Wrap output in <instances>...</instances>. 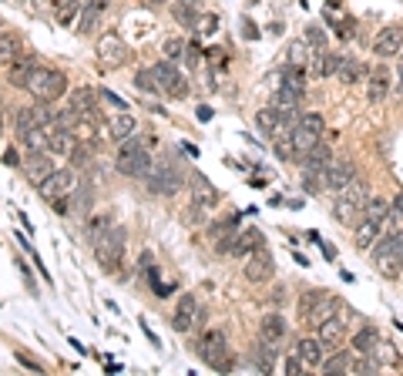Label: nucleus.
I'll use <instances>...</instances> for the list:
<instances>
[{
	"label": "nucleus",
	"instance_id": "nucleus-13",
	"mask_svg": "<svg viewBox=\"0 0 403 376\" xmlns=\"http://www.w3.org/2000/svg\"><path fill=\"white\" fill-rule=\"evenodd\" d=\"M195 319H199V299H195V293H182V299L175 303V313L168 319V326L175 333H189L195 326Z\"/></svg>",
	"mask_w": 403,
	"mask_h": 376
},
{
	"label": "nucleus",
	"instance_id": "nucleus-9",
	"mask_svg": "<svg viewBox=\"0 0 403 376\" xmlns=\"http://www.w3.org/2000/svg\"><path fill=\"white\" fill-rule=\"evenodd\" d=\"M152 74H155V81H158V88L165 94H172V98H185L189 94V81H185V74L172 64V61H158L152 68Z\"/></svg>",
	"mask_w": 403,
	"mask_h": 376
},
{
	"label": "nucleus",
	"instance_id": "nucleus-35",
	"mask_svg": "<svg viewBox=\"0 0 403 376\" xmlns=\"http://www.w3.org/2000/svg\"><path fill=\"white\" fill-rule=\"evenodd\" d=\"M283 88H289V91H296V94H303V98H306V68H293V64H286Z\"/></svg>",
	"mask_w": 403,
	"mask_h": 376
},
{
	"label": "nucleus",
	"instance_id": "nucleus-24",
	"mask_svg": "<svg viewBox=\"0 0 403 376\" xmlns=\"http://www.w3.org/2000/svg\"><path fill=\"white\" fill-rule=\"evenodd\" d=\"M286 333H289V326H286L283 313H269V316H262V323H259V336H262V340L283 343Z\"/></svg>",
	"mask_w": 403,
	"mask_h": 376
},
{
	"label": "nucleus",
	"instance_id": "nucleus-56",
	"mask_svg": "<svg viewBox=\"0 0 403 376\" xmlns=\"http://www.w3.org/2000/svg\"><path fill=\"white\" fill-rule=\"evenodd\" d=\"M397 78H400V81H397V88H400V91H403V70H400V74H397Z\"/></svg>",
	"mask_w": 403,
	"mask_h": 376
},
{
	"label": "nucleus",
	"instance_id": "nucleus-54",
	"mask_svg": "<svg viewBox=\"0 0 403 376\" xmlns=\"http://www.w3.org/2000/svg\"><path fill=\"white\" fill-rule=\"evenodd\" d=\"M199 27H202V31H205V34H212L215 27H219V21H215L212 14H209V17H205V24H199Z\"/></svg>",
	"mask_w": 403,
	"mask_h": 376
},
{
	"label": "nucleus",
	"instance_id": "nucleus-38",
	"mask_svg": "<svg viewBox=\"0 0 403 376\" xmlns=\"http://www.w3.org/2000/svg\"><path fill=\"white\" fill-rule=\"evenodd\" d=\"M91 155H95V148H91V141L88 138H78L71 145V152H68V158H71L74 168H88L91 164Z\"/></svg>",
	"mask_w": 403,
	"mask_h": 376
},
{
	"label": "nucleus",
	"instance_id": "nucleus-41",
	"mask_svg": "<svg viewBox=\"0 0 403 376\" xmlns=\"http://www.w3.org/2000/svg\"><path fill=\"white\" fill-rule=\"evenodd\" d=\"M182 222L192 225V229H199V225L209 222V209H205V205H199V202H192L189 209H185V215H182Z\"/></svg>",
	"mask_w": 403,
	"mask_h": 376
},
{
	"label": "nucleus",
	"instance_id": "nucleus-39",
	"mask_svg": "<svg viewBox=\"0 0 403 376\" xmlns=\"http://www.w3.org/2000/svg\"><path fill=\"white\" fill-rule=\"evenodd\" d=\"M21 58V44H17V37L7 34V31H0V64H11V61Z\"/></svg>",
	"mask_w": 403,
	"mask_h": 376
},
{
	"label": "nucleus",
	"instance_id": "nucleus-3",
	"mask_svg": "<svg viewBox=\"0 0 403 376\" xmlns=\"http://www.w3.org/2000/svg\"><path fill=\"white\" fill-rule=\"evenodd\" d=\"M373 266H377L380 276H403V232H387L377 239V246H373Z\"/></svg>",
	"mask_w": 403,
	"mask_h": 376
},
{
	"label": "nucleus",
	"instance_id": "nucleus-49",
	"mask_svg": "<svg viewBox=\"0 0 403 376\" xmlns=\"http://www.w3.org/2000/svg\"><path fill=\"white\" fill-rule=\"evenodd\" d=\"M101 98H105L111 108H118V111H128V101H125V98H118L115 91H101Z\"/></svg>",
	"mask_w": 403,
	"mask_h": 376
},
{
	"label": "nucleus",
	"instance_id": "nucleus-36",
	"mask_svg": "<svg viewBox=\"0 0 403 376\" xmlns=\"http://www.w3.org/2000/svg\"><path fill=\"white\" fill-rule=\"evenodd\" d=\"M256 125H259L262 131H269V135H276V131L283 128V111L276 105H269V108H262L259 115H256Z\"/></svg>",
	"mask_w": 403,
	"mask_h": 376
},
{
	"label": "nucleus",
	"instance_id": "nucleus-37",
	"mask_svg": "<svg viewBox=\"0 0 403 376\" xmlns=\"http://www.w3.org/2000/svg\"><path fill=\"white\" fill-rule=\"evenodd\" d=\"M108 0H95V4H88L81 14V24H78V34H91L95 31V24L101 21V11H105Z\"/></svg>",
	"mask_w": 403,
	"mask_h": 376
},
{
	"label": "nucleus",
	"instance_id": "nucleus-33",
	"mask_svg": "<svg viewBox=\"0 0 403 376\" xmlns=\"http://www.w3.org/2000/svg\"><path fill=\"white\" fill-rule=\"evenodd\" d=\"M323 373H353V352H346V350H336L330 356V360H323Z\"/></svg>",
	"mask_w": 403,
	"mask_h": 376
},
{
	"label": "nucleus",
	"instance_id": "nucleus-19",
	"mask_svg": "<svg viewBox=\"0 0 403 376\" xmlns=\"http://www.w3.org/2000/svg\"><path fill=\"white\" fill-rule=\"evenodd\" d=\"M21 168H24V175L31 178L34 185H41V182H44V178L54 172V162L48 158V152H27V158H24V164H21Z\"/></svg>",
	"mask_w": 403,
	"mask_h": 376
},
{
	"label": "nucleus",
	"instance_id": "nucleus-15",
	"mask_svg": "<svg viewBox=\"0 0 403 376\" xmlns=\"http://www.w3.org/2000/svg\"><path fill=\"white\" fill-rule=\"evenodd\" d=\"M323 172H326V188H330V192H343L356 178V164L350 162V158H330V164H326Z\"/></svg>",
	"mask_w": 403,
	"mask_h": 376
},
{
	"label": "nucleus",
	"instance_id": "nucleus-43",
	"mask_svg": "<svg viewBox=\"0 0 403 376\" xmlns=\"http://www.w3.org/2000/svg\"><path fill=\"white\" fill-rule=\"evenodd\" d=\"M135 84H138V91H148V94H158L162 88H158V81H155L152 68H142L138 74H135Z\"/></svg>",
	"mask_w": 403,
	"mask_h": 376
},
{
	"label": "nucleus",
	"instance_id": "nucleus-52",
	"mask_svg": "<svg viewBox=\"0 0 403 376\" xmlns=\"http://www.w3.org/2000/svg\"><path fill=\"white\" fill-rule=\"evenodd\" d=\"M185 58H189V64L195 68V64H199V44H189V51H185Z\"/></svg>",
	"mask_w": 403,
	"mask_h": 376
},
{
	"label": "nucleus",
	"instance_id": "nucleus-10",
	"mask_svg": "<svg viewBox=\"0 0 403 376\" xmlns=\"http://www.w3.org/2000/svg\"><path fill=\"white\" fill-rule=\"evenodd\" d=\"M276 276V258L273 252L266 246L259 249H252L249 256H246V279L256 282V286H262V282H269Z\"/></svg>",
	"mask_w": 403,
	"mask_h": 376
},
{
	"label": "nucleus",
	"instance_id": "nucleus-30",
	"mask_svg": "<svg viewBox=\"0 0 403 376\" xmlns=\"http://www.w3.org/2000/svg\"><path fill=\"white\" fill-rule=\"evenodd\" d=\"M273 148L276 155L283 158V162H299V155H296V141H293V128H279L276 131V141H273Z\"/></svg>",
	"mask_w": 403,
	"mask_h": 376
},
{
	"label": "nucleus",
	"instance_id": "nucleus-2",
	"mask_svg": "<svg viewBox=\"0 0 403 376\" xmlns=\"http://www.w3.org/2000/svg\"><path fill=\"white\" fill-rule=\"evenodd\" d=\"M152 164H155V158H152V152H148V141L135 138V135H131L128 141H121L118 158H115V168H118L121 175L145 178L152 172Z\"/></svg>",
	"mask_w": 403,
	"mask_h": 376
},
{
	"label": "nucleus",
	"instance_id": "nucleus-7",
	"mask_svg": "<svg viewBox=\"0 0 403 376\" xmlns=\"http://www.w3.org/2000/svg\"><path fill=\"white\" fill-rule=\"evenodd\" d=\"M27 91L34 94L37 101H58V98H64V91H68V74L58 68H37L34 78H31V84H27Z\"/></svg>",
	"mask_w": 403,
	"mask_h": 376
},
{
	"label": "nucleus",
	"instance_id": "nucleus-25",
	"mask_svg": "<svg viewBox=\"0 0 403 376\" xmlns=\"http://www.w3.org/2000/svg\"><path fill=\"white\" fill-rule=\"evenodd\" d=\"M259 246H262V232L256 229V225H252V229H242V232L232 239V249H229V256H242V258H246L252 249H259Z\"/></svg>",
	"mask_w": 403,
	"mask_h": 376
},
{
	"label": "nucleus",
	"instance_id": "nucleus-6",
	"mask_svg": "<svg viewBox=\"0 0 403 376\" xmlns=\"http://www.w3.org/2000/svg\"><path fill=\"white\" fill-rule=\"evenodd\" d=\"M182 168H178L172 158H158L152 164V172L145 175V188L152 192V195H175L178 188H182Z\"/></svg>",
	"mask_w": 403,
	"mask_h": 376
},
{
	"label": "nucleus",
	"instance_id": "nucleus-55",
	"mask_svg": "<svg viewBox=\"0 0 403 376\" xmlns=\"http://www.w3.org/2000/svg\"><path fill=\"white\" fill-rule=\"evenodd\" d=\"M393 212H397V215H403V195H397V199H393V205H390Z\"/></svg>",
	"mask_w": 403,
	"mask_h": 376
},
{
	"label": "nucleus",
	"instance_id": "nucleus-58",
	"mask_svg": "<svg viewBox=\"0 0 403 376\" xmlns=\"http://www.w3.org/2000/svg\"><path fill=\"white\" fill-rule=\"evenodd\" d=\"M330 4H340V0H330Z\"/></svg>",
	"mask_w": 403,
	"mask_h": 376
},
{
	"label": "nucleus",
	"instance_id": "nucleus-29",
	"mask_svg": "<svg viewBox=\"0 0 403 376\" xmlns=\"http://www.w3.org/2000/svg\"><path fill=\"white\" fill-rule=\"evenodd\" d=\"M370 74V68L363 64V61H356V58H340V70H336V78L346 84H356V81H363Z\"/></svg>",
	"mask_w": 403,
	"mask_h": 376
},
{
	"label": "nucleus",
	"instance_id": "nucleus-20",
	"mask_svg": "<svg viewBox=\"0 0 403 376\" xmlns=\"http://www.w3.org/2000/svg\"><path fill=\"white\" fill-rule=\"evenodd\" d=\"M343 333H346V319H340V313L326 316L320 326H316V336L323 340V346H326V350H336V346H340V340H343Z\"/></svg>",
	"mask_w": 403,
	"mask_h": 376
},
{
	"label": "nucleus",
	"instance_id": "nucleus-22",
	"mask_svg": "<svg viewBox=\"0 0 403 376\" xmlns=\"http://www.w3.org/2000/svg\"><path fill=\"white\" fill-rule=\"evenodd\" d=\"M390 94V68H377L370 70V88H367V98L370 105H383Z\"/></svg>",
	"mask_w": 403,
	"mask_h": 376
},
{
	"label": "nucleus",
	"instance_id": "nucleus-45",
	"mask_svg": "<svg viewBox=\"0 0 403 376\" xmlns=\"http://www.w3.org/2000/svg\"><path fill=\"white\" fill-rule=\"evenodd\" d=\"M162 51H165V58H168V61H182V58H185V51H189V44H185L182 37H168Z\"/></svg>",
	"mask_w": 403,
	"mask_h": 376
},
{
	"label": "nucleus",
	"instance_id": "nucleus-12",
	"mask_svg": "<svg viewBox=\"0 0 403 376\" xmlns=\"http://www.w3.org/2000/svg\"><path fill=\"white\" fill-rule=\"evenodd\" d=\"M51 118H54V115H51V111L41 105V101H37V105H31V108H21V111L14 115V135H17V138H24L27 131L44 128Z\"/></svg>",
	"mask_w": 403,
	"mask_h": 376
},
{
	"label": "nucleus",
	"instance_id": "nucleus-5",
	"mask_svg": "<svg viewBox=\"0 0 403 376\" xmlns=\"http://www.w3.org/2000/svg\"><path fill=\"white\" fill-rule=\"evenodd\" d=\"M199 356L205 366H212L219 373L232 370V352H229V336L222 329H209L199 340Z\"/></svg>",
	"mask_w": 403,
	"mask_h": 376
},
{
	"label": "nucleus",
	"instance_id": "nucleus-50",
	"mask_svg": "<svg viewBox=\"0 0 403 376\" xmlns=\"http://www.w3.org/2000/svg\"><path fill=\"white\" fill-rule=\"evenodd\" d=\"M4 164H11V168H21V164H24V158H21V152H17V148H7V152H4Z\"/></svg>",
	"mask_w": 403,
	"mask_h": 376
},
{
	"label": "nucleus",
	"instance_id": "nucleus-11",
	"mask_svg": "<svg viewBox=\"0 0 403 376\" xmlns=\"http://www.w3.org/2000/svg\"><path fill=\"white\" fill-rule=\"evenodd\" d=\"M98 61H101V68H108V70L121 68V64L128 61V47H125V41H121L115 31L98 41Z\"/></svg>",
	"mask_w": 403,
	"mask_h": 376
},
{
	"label": "nucleus",
	"instance_id": "nucleus-4",
	"mask_svg": "<svg viewBox=\"0 0 403 376\" xmlns=\"http://www.w3.org/2000/svg\"><path fill=\"white\" fill-rule=\"evenodd\" d=\"M91 246H95V256H98V262L105 266V272L118 276V266H125V229H121V225H111L108 232L98 235Z\"/></svg>",
	"mask_w": 403,
	"mask_h": 376
},
{
	"label": "nucleus",
	"instance_id": "nucleus-59",
	"mask_svg": "<svg viewBox=\"0 0 403 376\" xmlns=\"http://www.w3.org/2000/svg\"><path fill=\"white\" fill-rule=\"evenodd\" d=\"M155 4H162V0H155Z\"/></svg>",
	"mask_w": 403,
	"mask_h": 376
},
{
	"label": "nucleus",
	"instance_id": "nucleus-16",
	"mask_svg": "<svg viewBox=\"0 0 403 376\" xmlns=\"http://www.w3.org/2000/svg\"><path fill=\"white\" fill-rule=\"evenodd\" d=\"M44 135H48V152H54V155H68L71 152V145L78 141L74 138V131L64 128L58 118H51L48 125H44Z\"/></svg>",
	"mask_w": 403,
	"mask_h": 376
},
{
	"label": "nucleus",
	"instance_id": "nucleus-31",
	"mask_svg": "<svg viewBox=\"0 0 403 376\" xmlns=\"http://www.w3.org/2000/svg\"><path fill=\"white\" fill-rule=\"evenodd\" d=\"M273 105L279 108V111H283V118H286V115H299V105H303V94L289 91V88H283V84H279V91H276Z\"/></svg>",
	"mask_w": 403,
	"mask_h": 376
},
{
	"label": "nucleus",
	"instance_id": "nucleus-40",
	"mask_svg": "<svg viewBox=\"0 0 403 376\" xmlns=\"http://www.w3.org/2000/svg\"><path fill=\"white\" fill-rule=\"evenodd\" d=\"M330 145H316V148H309V155L306 158H303V168H326V164H330Z\"/></svg>",
	"mask_w": 403,
	"mask_h": 376
},
{
	"label": "nucleus",
	"instance_id": "nucleus-46",
	"mask_svg": "<svg viewBox=\"0 0 403 376\" xmlns=\"http://www.w3.org/2000/svg\"><path fill=\"white\" fill-rule=\"evenodd\" d=\"M306 41L313 44V51H326V47H330V41H326V31H323V27H316V24H309V27H306Z\"/></svg>",
	"mask_w": 403,
	"mask_h": 376
},
{
	"label": "nucleus",
	"instance_id": "nucleus-42",
	"mask_svg": "<svg viewBox=\"0 0 403 376\" xmlns=\"http://www.w3.org/2000/svg\"><path fill=\"white\" fill-rule=\"evenodd\" d=\"M111 215H91V219H88V225H84V229H88V239H91V242H95L98 235L101 232H108V229H111Z\"/></svg>",
	"mask_w": 403,
	"mask_h": 376
},
{
	"label": "nucleus",
	"instance_id": "nucleus-32",
	"mask_svg": "<svg viewBox=\"0 0 403 376\" xmlns=\"http://www.w3.org/2000/svg\"><path fill=\"white\" fill-rule=\"evenodd\" d=\"M108 128H111V138H115V141H128L131 135L138 131V121H135L128 111H118V118H115Z\"/></svg>",
	"mask_w": 403,
	"mask_h": 376
},
{
	"label": "nucleus",
	"instance_id": "nucleus-14",
	"mask_svg": "<svg viewBox=\"0 0 403 376\" xmlns=\"http://www.w3.org/2000/svg\"><path fill=\"white\" fill-rule=\"evenodd\" d=\"M400 51H403V27L400 24H387L373 37V54L377 58H400Z\"/></svg>",
	"mask_w": 403,
	"mask_h": 376
},
{
	"label": "nucleus",
	"instance_id": "nucleus-57",
	"mask_svg": "<svg viewBox=\"0 0 403 376\" xmlns=\"http://www.w3.org/2000/svg\"><path fill=\"white\" fill-rule=\"evenodd\" d=\"M0 131H4V115H0Z\"/></svg>",
	"mask_w": 403,
	"mask_h": 376
},
{
	"label": "nucleus",
	"instance_id": "nucleus-27",
	"mask_svg": "<svg viewBox=\"0 0 403 376\" xmlns=\"http://www.w3.org/2000/svg\"><path fill=\"white\" fill-rule=\"evenodd\" d=\"M192 202H199L205 209H215L219 205V192L212 188V182L205 175H195L192 178Z\"/></svg>",
	"mask_w": 403,
	"mask_h": 376
},
{
	"label": "nucleus",
	"instance_id": "nucleus-34",
	"mask_svg": "<svg viewBox=\"0 0 403 376\" xmlns=\"http://www.w3.org/2000/svg\"><path fill=\"white\" fill-rule=\"evenodd\" d=\"M377 343H380L377 326H363V329H360V333L353 336V352H356V356H367V352L377 350Z\"/></svg>",
	"mask_w": 403,
	"mask_h": 376
},
{
	"label": "nucleus",
	"instance_id": "nucleus-8",
	"mask_svg": "<svg viewBox=\"0 0 403 376\" xmlns=\"http://www.w3.org/2000/svg\"><path fill=\"white\" fill-rule=\"evenodd\" d=\"M74 188H78V178H74L71 168H64V172H51V175L37 185V192H41V199H44V202L54 205L58 199H68Z\"/></svg>",
	"mask_w": 403,
	"mask_h": 376
},
{
	"label": "nucleus",
	"instance_id": "nucleus-1",
	"mask_svg": "<svg viewBox=\"0 0 403 376\" xmlns=\"http://www.w3.org/2000/svg\"><path fill=\"white\" fill-rule=\"evenodd\" d=\"M370 202V185L353 178L343 192H336V202H333V219L340 225H356V219H363Z\"/></svg>",
	"mask_w": 403,
	"mask_h": 376
},
{
	"label": "nucleus",
	"instance_id": "nucleus-21",
	"mask_svg": "<svg viewBox=\"0 0 403 376\" xmlns=\"http://www.w3.org/2000/svg\"><path fill=\"white\" fill-rule=\"evenodd\" d=\"M323 340L320 336H303V340L293 346V352H296L299 360L306 363V370H316V366H323Z\"/></svg>",
	"mask_w": 403,
	"mask_h": 376
},
{
	"label": "nucleus",
	"instance_id": "nucleus-17",
	"mask_svg": "<svg viewBox=\"0 0 403 376\" xmlns=\"http://www.w3.org/2000/svg\"><path fill=\"white\" fill-rule=\"evenodd\" d=\"M383 225L387 219H377V215H363L360 222H356V249H373L377 246V239L383 235Z\"/></svg>",
	"mask_w": 403,
	"mask_h": 376
},
{
	"label": "nucleus",
	"instance_id": "nucleus-44",
	"mask_svg": "<svg viewBox=\"0 0 403 376\" xmlns=\"http://www.w3.org/2000/svg\"><path fill=\"white\" fill-rule=\"evenodd\" d=\"M84 7V0H61V7H58V21L68 27V24L74 21V14Z\"/></svg>",
	"mask_w": 403,
	"mask_h": 376
},
{
	"label": "nucleus",
	"instance_id": "nucleus-18",
	"mask_svg": "<svg viewBox=\"0 0 403 376\" xmlns=\"http://www.w3.org/2000/svg\"><path fill=\"white\" fill-rule=\"evenodd\" d=\"M34 70H37V61L31 58V54H21L17 61L7 64V84H11V88H27L31 78H34Z\"/></svg>",
	"mask_w": 403,
	"mask_h": 376
},
{
	"label": "nucleus",
	"instance_id": "nucleus-51",
	"mask_svg": "<svg viewBox=\"0 0 403 376\" xmlns=\"http://www.w3.org/2000/svg\"><path fill=\"white\" fill-rule=\"evenodd\" d=\"M17 360H21V363L27 366V370H34V373H44V370H41V366H37L34 360H31V356H24V352H17Z\"/></svg>",
	"mask_w": 403,
	"mask_h": 376
},
{
	"label": "nucleus",
	"instance_id": "nucleus-47",
	"mask_svg": "<svg viewBox=\"0 0 403 376\" xmlns=\"http://www.w3.org/2000/svg\"><path fill=\"white\" fill-rule=\"evenodd\" d=\"M289 64H293V68H306V47L299 44H289Z\"/></svg>",
	"mask_w": 403,
	"mask_h": 376
},
{
	"label": "nucleus",
	"instance_id": "nucleus-48",
	"mask_svg": "<svg viewBox=\"0 0 403 376\" xmlns=\"http://www.w3.org/2000/svg\"><path fill=\"white\" fill-rule=\"evenodd\" d=\"M286 373H289V376H299V373H309V370H306V363H303V360H299V356H296V352H289V356H286Z\"/></svg>",
	"mask_w": 403,
	"mask_h": 376
},
{
	"label": "nucleus",
	"instance_id": "nucleus-53",
	"mask_svg": "<svg viewBox=\"0 0 403 376\" xmlns=\"http://www.w3.org/2000/svg\"><path fill=\"white\" fill-rule=\"evenodd\" d=\"M37 7H41V11H58V7H61V0H37Z\"/></svg>",
	"mask_w": 403,
	"mask_h": 376
},
{
	"label": "nucleus",
	"instance_id": "nucleus-26",
	"mask_svg": "<svg viewBox=\"0 0 403 376\" xmlns=\"http://www.w3.org/2000/svg\"><path fill=\"white\" fill-rule=\"evenodd\" d=\"M276 356H279V343H269L259 336V346H252V363L259 366L262 373H273Z\"/></svg>",
	"mask_w": 403,
	"mask_h": 376
},
{
	"label": "nucleus",
	"instance_id": "nucleus-28",
	"mask_svg": "<svg viewBox=\"0 0 403 376\" xmlns=\"http://www.w3.org/2000/svg\"><path fill=\"white\" fill-rule=\"evenodd\" d=\"M333 313H340V303H336L333 296H326V293H323L320 299L313 303V309H309L306 316H303V323H313V326H320L323 319H326V316H333Z\"/></svg>",
	"mask_w": 403,
	"mask_h": 376
},
{
	"label": "nucleus",
	"instance_id": "nucleus-23",
	"mask_svg": "<svg viewBox=\"0 0 403 376\" xmlns=\"http://www.w3.org/2000/svg\"><path fill=\"white\" fill-rule=\"evenodd\" d=\"M172 14L182 27H199L202 24V0H175Z\"/></svg>",
	"mask_w": 403,
	"mask_h": 376
}]
</instances>
